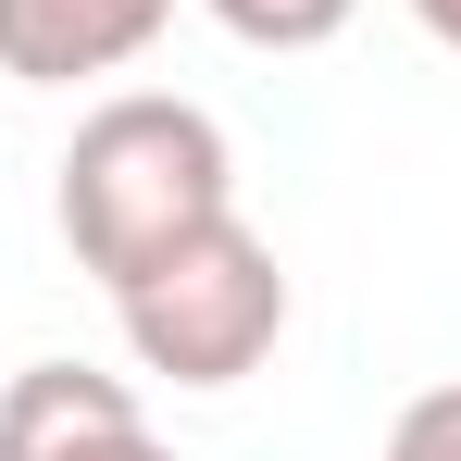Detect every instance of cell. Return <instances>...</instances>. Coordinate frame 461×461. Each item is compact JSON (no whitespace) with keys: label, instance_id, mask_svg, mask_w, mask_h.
I'll use <instances>...</instances> for the list:
<instances>
[{"label":"cell","instance_id":"cell-1","mask_svg":"<svg viewBox=\"0 0 461 461\" xmlns=\"http://www.w3.org/2000/svg\"><path fill=\"white\" fill-rule=\"evenodd\" d=\"M50 212H63V249H76L87 275L125 287V275H150L175 237H200L212 212H237V150H225V125H212L200 100L113 87L76 138H63Z\"/></svg>","mask_w":461,"mask_h":461},{"label":"cell","instance_id":"cell-2","mask_svg":"<svg viewBox=\"0 0 461 461\" xmlns=\"http://www.w3.org/2000/svg\"><path fill=\"white\" fill-rule=\"evenodd\" d=\"M113 312H125L138 375H162V386H249L275 362V337H287V262H275V237L249 225V212H212L200 237H175L150 275H125Z\"/></svg>","mask_w":461,"mask_h":461},{"label":"cell","instance_id":"cell-3","mask_svg":"<svg viewBox=\"0 0 461 461\" xmlns=\"http://www.w3.org/2000/svg\"><path fill=\"white\" fill-rule=\"evenodd\" d=\"M0 461H175L138 411V386L100 362H25L0 386Z\"/></svg>","mask_w":461,"mask_h":461},{"label":"cell","instance_id":"cell-4","mask_svg":"<svg viewBox=\"0 0 461 461\" xmlns=\"http://www.w3.org/2000/svg\"><path fill=\"white\" fill-rule=\"evenodd\" d=\"M162 25H175V0H0V76L13 87L125 76Z\"/></svg>","mask_w":461,"mask_h":461},{"label":"cell","instance_id":"cell-5","mask_svg":"<svg viewBox=\"0 0 461 461\" xmlns=\"http://www.w3.org/2000/svg\"><path fill=\"white\" fill-rule=\"evenodd\" d=\"M200 13L225 25L237 50H324V38H349L362 0H200Z\"/></svg>","mask_w":461,"mask_h":461},{"label":"cell","instance_id":"cell-6","mask_svg":"<svg viewBox=\"0 0 461 461\" xmlns=\"http://www.w3.org/2000/svg\"><path fill=\"white\" fill-rule=\"evenodd\" d=\"M375 461H461V386H424L399 424H386V449Z\"/></svg>","mask_w":461,"mask_h":461},{"label":"cell","instance_id":"cell-7","mask_svg":"<svg viewBox=\"0 0 461 461\" xmlns=\"http://www.w3.org/2000/svg\"><path fill=\"white\" fill-rule=\"evenodd\" d=\"M411 25H424L437 50H461V0H411Z\"/></svg>","mask_w":461,"mask_h":461}]
</instances>
